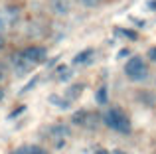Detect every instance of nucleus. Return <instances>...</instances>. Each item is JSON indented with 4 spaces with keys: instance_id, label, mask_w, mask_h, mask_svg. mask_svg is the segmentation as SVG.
Returning <instances> with one entry per match:
<instances>
[{
    "instance_id": "obj_8",
    "label": "nucleus",
    "mask_w": 156,
    "mask_h": 154,
    "mask_svg": "<svg viewBox=\"0 0 156 154\" xmlns=\"http://www.w3.org/2000/svg\"><path fill=\"white\" fill-rule=\"evenodd\" d=\"M51 8L57 14H67L69 12V2L67 0H51Z\"/></svg>"
},
{
    "instance_id": "obj_24",
    "label": "nucleus",
    "mask_w": 156,
    "mask_h": 154,
    "mask_svg": "<svg viewBox=\"0 0 156 154\" xmlns=\"http://www.w3.org/2000/svg\"><path fill=\"white\" fill-rule=\"evenodd\" d=\"M95 154H109V150H105V148H101V150H97Z\"/></svg>"
},
{
    "instance_id": "obj_2",
    "label": "nucleus",
    "mask_w": 156,
    "mask_h": 154,
    "mask_svg": "<svg viewBox=\"0 0 156 154\" xmlns=\"http://www.w3.org/2000/svg\"><path fill=\"white\" fill-rule=\"evenodd\" d=\"M125 73L130 81L140 83V81H144L146 77H148V65L144 63V59H142L140 55H133L125 65Z\"/></svg>"
},
{
    "instance_id": "obj_21",
    "label": "nucleus",
    "mask_w": 156,
    "mask_h": 154,
    "mask_svg": "<svg viewBox=\"0 0 156 154\" xmlns=\"http://www.w3.org/2000/svg\"><path fill=\"white\" fill-rule=\"evenodd\" d=\"M129 54H130V50H122V51H119V55H117V58H119V59H122V58H126Z\"/></svg>"
},
{
    "instance_id": "obj_9",
    "label": "nucleus",
    "mask_w": 156,
    "mask_h": 154,
    "mask_svg": "<svg viewBox=\"0 0 156 154\" xmlns=\"http://www.w3.org/2000/svg\"><path fill=\"white\" fill-rule=\"evenodd\" d=\"M81 93H83V85H71V87L67 89V93H65V97H67V101H73V99H77Z\"/></svg>"
},
{
    "instance_id": "obj_13",
    "label": "nucleus",
    "mask_w": 156,
    "mask_h": 154,
    "mask_svg": "<svg viewBox=\"0 0 156 154\" xmlns=\"http://www.w3.org/2000/svg\"><path fill=\"white\" fill-rule=\"evenodd\" d=\"M50 101H51V103H55V105H59L61 109H67L69 103H71V101H67V99H59V95H51Z\"/></svg>"
},
{
    "instance_id": "obj_5",
    "label": "nucleus",
    "mask_w": 156,
    "mask_h": 154,
    "mask_svg": "<svg viewBox=\"0 0 156 154\" xmlns=\"http://www.w3.org/2000/svg\"><path fill=\"white\" fill-rule=\"evenodd\" d=\"M22 51H24V55H26L32 63L44 61L46 55H48V50H46V47H42V46H30V47H26V50H22Z\"/></svg>"
},
{
    "instance_id": "obj_1",
    "label": "nucleus",
    "mask_w": 156,
    "mask_h": 154,
    "mask_svg": "<svg viewBox=\"0 0 156 154\" xmlns=\"http://www.w3.org/2000/svg\"><path fill=\"white\" fill-rule=\"evenodd\" d=\"M103 123L111 128V131H115V132H121V135L130 132L129 117H126V113L122 111V109H119V107H111L109 111L103 113Z\"/></svg>"
},
{
    "instance_id": "obj_16",
    "label": "nucleus",
    "mask_w": 156,
    "mask_h": 154,
    "mask_svg": "<svg viewBox=\"0 0 156 154\" xmlns=\"http://www.w3.org/2000/svg\"><path fill=\"white\" fill-rule=\"evenodd\" d=\"M30 154H50L46 150V148H42V146H32V152Z\"/></svg>"
},
{
    "instance_id": "obj_18",
    "label": "nucleus",
    "mask_w": 156,
    "mask_h": 154,
    "mask_svg": "<svg viewBox=\"0 0 156 154\" xmlns=\"http://www.w3.org/2000/svg\"><path fill=\"white\" fill-rule=\"evenodd\" d=\"M24 111H26V107H24V105H22V107H18V109H16V111H14V113H12V115H10V119H14V117H18L20 113H24Z\"/></svg>"
},
{
    "instance_id": "obj_25",
    "label": "nucleus",
    "mask_w": 156,
    "mask_h": 154,
    "mask_svg": "<svg viewBox=\"0 0 156 154\" xmlns=\"http://www.w3.org/2000/svg\"><path fill=\"white\" fill-rule=\"evenodd\" d=\"M113 154H130V152H125V150H113Z\"/></svg>"
},
{
    "instance_id": "obj_3",
    "label": "nucleus",
    "mask_w": 156,
    "mask_h": 154,
    "mask_svg": "<svg viewBox=\"0 0 156 154\" xmlns=\"http://www.w3.org/2000/svg\"><path fill=\"white\" fill-rule=\"evenodd\" d=\"M73 124H79V127L87 128V131H95L99 127V123L103 121V117H99L97 113H91V111H79L71 117Z\"/></svg>"
},
{
    "instance_id": "obj_6",
    "label": "nucleus",
    "mask_w": 156,
    "mask_h": 154,
    "mask_svg": "<svg viewBox=\"0 0 156 154\" xmlns=\"http://www.w3.org/2000/svg\"><path fill=\"white\" fill-rule=\"evenodd\" d=\"M93 58H95V51L91 47H87V50H83L81 54H77L73 58V65H89L93 61Z\"/></svg>"
},
{
    "instance_id": "obj_22",
    "label": "nucleus",
    "mask_w": 156,
    "mask_h": 154,
    "mask_svg": "<svg viewBox=\"0 0 156 154\" xmlns=\"http://www.w3.org/2000/svg\"><path fill=\"white\" fill-rule=\"evenodd\" d=\"M4 26H6V20H4V16H0V30H2Z\"/></svg>"
},
{
    "instance_id": "obj_11",
    "label": "nucleus",
    "mask_w": 156,
    "mask_h": 154,
    "mask_svg": "<svg viewBox=\"0 0 156 154\" xmlns=\"http://www.w3.org/2000/svg\"><path fill=\"white\" fill-rule=\"evenodd\" d=\"M115 32H117L119 36H125V38H129V40H138V36H136V32H134V30H126V28H115Z\"/></svg>"
},
{
    "instance_id": "obj_7",
    "label": "nucleus",
    "mask_w": 156,
    "mask_h": 154,
    "mask_svg": "<svg viewBox=\"0 0 156 154\" xmlns=\"http://www.w3.org/2000/svg\"><path fill=\"white\" fill-rule=\"evenodd\" d=\"M50 135H51V136H55L57 142H59V140H63L65 136L69 135V128H67V127H61V124H57V127H51Z\"/></svg>"
},
{
    "instance_id": "obj_17",
    "label": "nucleus",
    "mask_w": 156,
    "mask_h": 154,
    "mask_svg": "<svg viewBox=\"0 0 156 154\" xmlns=\"http://www.w3.org/2000/svg\"><path fill=\"white\" fill-rule=\"evenodd\" d=\"M99 2H101V0H81V4H83V6H87V8H91V6H97Z\"/></svg>"
},
{
    "instance_id": "obj_19",
    "label": "nucleus",
    "mask_w": 156,
    "mask_h": 154,
    "mask_svg": "<svg viewBox=\"0 0 156 154\" xmlns=\"http://www.w3.org/2000/svg\"><path fill=\"white\" fill-rule=\"evenodd\" d=\"M38 79H40V77H34V79H32V83H28V85H26V87H24V89H22V93H26V91H28V89H32V87H34V85H36V81H38Z\"/></svg>"
},
{
    "instance_id": "obj_4",
    "label": "nucleus",
    "mask_w": 156,
    "mask_h": 154,
    "mask_svg": "<svg viewBox=\"0 0 156 154\" xmlns=\"http://www.w3.org/2000/svg\"><path fill=\"white\" fill-rule=\"evenodd\" d=\"M12 63H14V69H16L18 75H24L26 71L32 69V65H34V63L24 55V51H16V54H12Z\"/></svg>"
},
{
    "instance_id": "obj_26",
    "label": "nucleus",
    "mask_w": 156,
    "mask_h": 154,
    "mask_svg": "<svg viewBox=\"0 0 156 154\" xmlns=\"http://www.w3.org/2000/svg\"><path fill=\"white\" fill-rule=\"evenodd\" d=\"M4 99V91H2V89H0V101H2Z\"/></svg>"
},
{
    "instance_id": "obj_20",
    "label": "nucleus",
    "mask_w": 156,
    "mask_h": 154,
    "mask_svg": "<svg viewBox=\"0 0 156 154\" xmlns=\"http://www.w3.org/2000/svg\"><path fill=\"white\" fill-rule=\"evenodd\" d=\"M148 58L152 59V61H156V46H154V47H150V50H148Z\"/></svg>"
},
{
    "instance_id": "obj_12",
    "label": "nucleus",
    "mask_w": 156,
    "mask_h": 154,
    "mask_svg": "<svg viewBox=\"0 0 156 154\" xmlns=\"http://www.w3.org/2000/svg\"><path fill=\"white\" fill-rule=\"evenodd\" d=\"M73 77V69H69V67H65V65H61L59 67V81L63 83V81H69Z\"/></svg>"
},
{
    "instance_id": "obj_10",
    "label": "nucleus",
    "mask_w": 156,
    "mask_h": 154,
    "mask_svg": "<svg viewBox=\"0 0 156 154\" xmlns=\"http://www.w3.org/2000/svg\"><path fill=\"white\" fill-rule=\"evenodd\" d=\"M95 99H97V103H99V105H105V103H107V99H109L107 85H101V87H99V91L95 93Z\"/></svg>"
},
{
    "instance_id": "obj_15",
    "label": "nucleus",
    "mask_w": 156,
    "mask_h": 154,
    "mask_svg": "<svg viewBox=\"0 0 156 154\" xmlns=\"http://www.w3.org/2000/svg\"><path fill=\"white\" fill-rule=\"evenodd\" d=\"M6 75H8V69H6V65H4V63L0 61V81L6 79Z\"/></svg>"
},
{
    "instance_id": "obj_23",
    "label": "nucleus",
    "mask_w": 156,
    "mask_h": 154,
    "mask_svg": "<svg viewBox=\"0 0 156 154\" xmlns=\"http://www.w3.org/2000/svg\"><path fill=\"white\" fill-rule=\"evenodd\" d=\"M2 47H4V36L0 34V50H2Z\"/></svg>"
},
{
    "instance_id": "obj_14",
    "label": "nucleus",
    "mask_w": 156,
    "mask_h": 154,
    "mask_svg": "<svg viewBox=\"0 0 156 154\" xmlns=\"http://www.w3.org/2000/svg\"><path fill=\"white\" fill-rule=\"evenodd\" d=\"M30 152H32V146H20L16 150H12L10 154H30Z\"/></svg>"
}]
</instances>
